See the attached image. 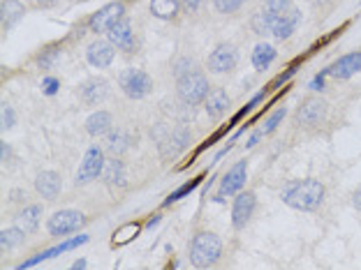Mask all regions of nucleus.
Here are the masks:
<instances>
[{
  "mask_svg": "<svg viewBox=\"0 0 361 270\" xmlns=\"http://www.w3.org/2000/svg\"><path fill=\"white\" fill-rule=\"evenodd\" d=\"M325 183L318 178H304V180H290L288 185L283 187L281 199L283 204H288L295 210H304V213H311V210H318L325 201Z\"/></svg>",
  "mask_w": 361,
  "mask_h": 270,
  "instance_id": "nucleus-1",
  "label": "nucleus"
},
{
  "mask_svg": "<svg viewBox=\"0 0 361 270\" xmlns=\"http://www.w3.org/2000/svg\"><path fill=\"white\" fill-rule=\"evenodd\" d=\"M222 254V240L211 231H199L190 243V264L194 268H211Z\"/></svg>",
  "mask_w": 361,
  "mask_h": 270,
  "instance_id": "nucleus-2",
  "label": "nucleus"
},
{
  "mask_svg": "<svg viewBox=\"0 0 361 270\" xmlns=\"http://www.w3.org/2000/svg\"><path fill=\"white\" fill-rule=\"evenodd\" d=\"M176 93L183 104H187V107H197V104L204 102L211 93V84H208L206 74L197 70V67L187 74H183L180 79H176Z\"/></svg>",
  "mask_w": 361,
  "mask_h": 270,
  "instance_id": "nucleus-3",
  "label": "nucleus"
},
{
  "mask_svg": "<svg viewBox=\"0 0 361 270\" xmlns=\"http://www.w3.org/2000/svg\"><path fill=\"white\" fill-rule=\"evenodd\" d=\"M118 86L130 100H144L153 90V79L144 70H139V67H127V70L118 74Z\"/></svg>",
  "mask_w": 361,
  "mask_h": 270,
  "instance_id": "nucleus-4",
  "label": "nucleus"
},
{
  "mask_svg": "<svg viewBox=\"0 0 361 270\" xmlns=\"http://www.w3.org/2000/svg\"><path fill=\"white\" fill-rule=\"evenodd\" d=\"M86 217L79 213V210H58V213H54L49 217L47 222V229L51 236H58L63 238L67 234H74V231H79L81 227H84Z\"/></svg>",
  "mask_w": 361,
  "mask_h": 270,
  "instance_id": "nucleus-5",
  "label": "nucleus"
},
{
  "mask_svg": "<svg viewBox=\"0 0 361 270\" xmlns=\"http://www.w3.org/2000/svg\"><path fill=\"white\" fill-rule=\"evenodd\" d=\"M329 114V104L325 97H306L297 109V123L301 127H318L325 123Z\"/></svg>",
  "mask_w": 361,
  "mask_h": 270,
  "instance_id": "nucleus-6",
  "label": "nucleus"
},
{
  "mask_svg": "<svg viewBox=\"0 0 361 270\" xmlns=\"http://www.w3.org/2000/svg\"><path fill=\"white\" fill-rule=\"evenodd\" d=\"M104 148L102 146H90L86 150L84 160L79 164V171H77V180L74 183L77 185H86L90 180L100 178L102 176V169H104Z\"/></svg>",
  "mask_w": 361,
  "mask_h": 270,
  "instance_id": "nucleus-7",
  "label": "nucleus"
},
{
  "mask_svg": "<svg viewBox=\"0 0 361 270\" xmlns=\"http://www.w3.org/2000/svg\"><path fill=\"white\" fill-rule=\"evenodd\" d=\"M190 144H192V132L187 130L185 125H178V127H171L169 132H164L157 146H160V153L164 160H169V157H176L180 150H185Z\"/></svg>",
  "mask_w": 361,
  "mask_h": 270,
  "instance_id": "nucleus-8",
  "label": "nucleus"
},
{
  "mask_svg": "<svg viewBox=\"0 0 361 270\" xmlns=\"http://www.w3.org/2000/svg\"><path fill=\"white\" fill-rule=\"evenodd\" d=\"M239 54L232 44H218L208 56V72L213 74H227L236 67Z\"/></svg>",
  "mask_w": 361,
  "mask_h": 270,
  "instance_id": "nucleus-9",
  "label": "nucleus"
},
{
  "mask_svg": "<svg viewBox=\"0 0 361 270\" xmlns=\"http://www.w3.org/2000/svg\"><path fill=\"white\" fill-rule=\"evenodd\" d=\"M255 208H257V197H255V192L241 190L234 199V206H232V227L243 229L246 224L250 222Z\"/></svg>",
  "mask_w": 361,
  "mask_h": 270,
  "instance_id": "nucleus-10",
  "label": "nucleus"
},
{
  "mask_svg": "<svg viewBox=\"0 0 361 270\" xmlns=\"http://www.w3.org/2000/svg\"><path fill=\"white\" fill-rule=\"evenodd\" d=\"M125 14V3H111L97 10L88 21L90 33H107V30L116 24V21Z\"/></svg>",
  "mask_w": 361,
  "mask_h": 270,
  "instance_id": "nucleus-11",
  "label": "nucleus"
},
{
  "mask_svg": "<svg viewBox=\"0 0 361 270\" xmlns=\"http://www.w3.org/2000/svg\"><path fill=\"white\" fill-rule=\"evenodd\" d=\"M107 40L114 44L116 49L127 51V54H130V51H134V47H137V37H134L132 24L125 17H120L116 24L107 30Z\"/></svg>",
  "mask_w": 361,
  "mask_h": 270,
  "instance_id": "nucleus-12",
  "label": "nucleus"
},
{
  "mask_svg": "<svg viewBox=\"0 0 361 270\" xmlns=\"http://www.w3.org/2000/svg\"><path fill=\"white\" fill-rule=\"evenodd\" d=\"M107 95H109V81L102 77H90L79 86V100L86 107H97V104L107 100Z\"/></svg>",
  "mask_w": 361,
  "mask_h": 270,
  "instance_id": "nucleus-13",
  "label": "nucleus"
},
{
  "mask_svg": "<svg viewBox=\"0 0 361 270\" xmlns=\"http://www.w3.org/2000/svg\"><path fill=\"white\" fill-rule=\"evenodd\" d=\"M246 178H248V162L241 160L232 167L227 174L220 180V197H234L246 187Z\"/></svg>",
  "mask_w": 361,
  "mask_h": 270,
  "instance_id": "nucleus-14",
  "label": "nucleus"
},
{
  "mask_svg": "<svg viewBox=\"0 0 361 270\" xmlns=\"http://www.w3.org/2000/svg\"><path fill=\"white\" fill-rule=\"evenodd\" d=\"M116 58V47L111 44L109 40H95L88 44L86 49V60L97 70H102V67H109L114 63Z\"/></svg>",
  "mask_w": 361,
  "mask_h": 270,
  "instance_id": "nucleus-15",
  "label": "nucleus"
},
{
  "mask_svg": "<svg viewBox=\"0 0 361 270\" xmlns=\"http://www.w3.org/2000/svg\"><path fill=\"white\" fill-rule=\"evenodd\" d=\"M359 70H361V51H352V54L341 56L334 65L327 67V74L338 81H345V79L355 77Z\"/></svg>",
  "mask_w": 361,
  "mask_h": 270,
  "instance_id": "nucleus-16",
  "label": "nucleus"
},
{
  "mask_svg": "<svg viewBox=\"0 0 361 270\" xmlns=\"http://www.w3.org/2000/svg\"><path fill=\"white\" fill-rule=\"evenodd\" d=\"M35 190L42 199L54 201L60 194V190H63V180H60L56 171H42V174H37L35 178Z\"/></svg>",
  "mask_w": 361,
  "mask_h": 270,
  "instance_id": "nucleus-17",
  "label": "nucleus"
},
{
  "mask_svg": "<svg viewBox=\"0 0 361 270\" xmlns=\"http://www.w3.org/2000/svg\"><path fill=\"white\" fill-rule=\"evenodd\" d=\"M299 24H301V12L297 10V7H292V10H288L276 19L274 33L271 35H274L278 42H283V40H288V37H292V33L299 28Z\"/></svg>",
  "mask_w": 361,
  "mask_h": 270,
  "instance_id": "nucleus-18",
  "label": "nucleus"
},
{
  "mask_svg": "<svg viewBox=\"0 0 361 270\" xmlns=\"http://www.w3.org/2000/svg\"><path fill=\"white\" fill-rule=\"evenodd\" d=\"M204 109L211 120H220L229 109V95L222 88H211L208 97L204 100Z\"/></svg>",
  "mask_w": 361,
  "mask_h": 270,
  "instance_id": "nucleus-19",
  "label": "nucleus"
},
{
  "mask_svg": "<svg viewBox=\"0 0 361 270\" xmlns=\"http://www.w3.org/2000/svg\"><path fill=\"white\" fill-rule=\"evenodd\" d=\"M102 148L104 153H109L111 157H120L125 150L132 148V137L125 130H111L109 134H104Z\"/></svg>",
  "mask_w": 361,
  "mask_h": 270,
  "instance_id": "nucleus-20",
  "label": "nucleus"
},
{
  "mask_svg": "<svg viewBox=\"0 0 361 270\" xmlns=\"http://www.w3.org/2000/svg\"><path fill=\"white\" fill-rule=\"evenodd\" d=\"M111 130H114V118L109 111H95L86 118V132L90 137H104Z\"/></svg>",
  "mask_w": 361,
  "mask_h": 270,
  "instance_id": "nucleus-21",
  "label": "nucleus"
},
{
  "mask_svg": "<svg viewBox=\"0 0 361 270\" xmlns=\"http://www.w3.org/2000/svg\"><path fill=\"white\" fill-rule=\"evenodd\" d=\"M180 10H183V0H150V14L155 19L171 21L178 17Z\"/></svg>",
  "mask_w": 361,
  "mask_h": 270,
  "instance_id": "nucleus-22",
  "label": "nucleus"
},
{
  "mask_svg": "<svg viewBox=\"0 0 361 270\" xmlns=\"http://www.w3.org/2000/svg\"><path fill=\"white\" fill-rule=\"evenodd\" d=\"M86 240H88V236H74L72 240H65V243H60L58 247H51V250H47V252H42V254H37V257H33V259H28V261H24V264H21V268L35 266V264H40V261H44V259H51V257H56V254H60V252L74 250V247L84 245V243H86Z\"/></svg>",
  "mask_w": 361,
  "mask_h": 270,
  "instance_id": "nucleus-23",
  "label": "nucleus"
},
{
  "mask_svg": "<svg viewBox=\"0 0 361 270\" xmlns=\"http://www.w3.org/2000/svg\"><path fill=\"white\" fill-rule=\"evenodd\" d=\"M102 180L111 187H114V185L123 187L125 185V164L120 162V157H111V160L104 162Z\"/></svg>",
  "mask_w": 361,
  "mask_h": 270,
  "instance_id": "nucleus-24",
  "label": "nucleus"
},
{
  "mask_svg": "<svg viewBox=\"0 0 361 270\" xmlns=\"http://www.w3.org/2000/svg\"><path fill=\"white\" fill-rule=\"evenodd\" d=\"M40 220H42V206H26L21 213L17 215V227H21L26 234H33V231L40 227Z\"/></svg>",
  "mask_w": 361,
  "mask_h": 270,
  "instance_id": "nucleus-25",
  "label": "nucleus"
},
{
  "mask_svg": "<svg viewBox=\"0 0 361 270\" xmlns=\"http://www.w3.org/2000/svg\"><path fill=\"white\" fill-rule=\"evenodd\" d=\"M274 24H276V17L274 14H269L264 7H260L250 19V26L255 30V35H260V37H267V35L274 33Z\"/></svg>",
  "mask_w": 361,
  "mask_h": 270,
  "instance_id": "nucleus-26",
  "label": "nucleus"
},
{
  "mask_svg": "<svg viewBox=\"0 0 361 270\" xmlns=\"http://www.w3.org/2000/svg\"><path fill=\"white\" fill-rule=\"evenodd\" d=\"M276 56H278V51L271 47V44H267V42L257 44L255 51H253V67L257 72H264V70H269V65L276 60Z\"/></svg>",
  "mask_w": 361,
  "mask_h": 270,
  "instance_id": "nucleus-27",
  "label": "nucleus"
},
{
  "mask_svg": "<svg viewBox=\"0 0 361 270\" xmlns=\"http://www.w3.org/2000/svg\"><path fill=\"white\" fill-rule=\"evenodd\" d=\"M24 17V5L19 0H3V28H12Z\"/></svg>",
  "mask_w": 361,
  "mask_h": 270,
  "instance_id": "nucleus-28",
  "label": "nucleus"
},
{
  "mask_svg": "<svg viewBox=\"0 0 361 270\" xmlns=\"http://www.w3.org/2000/svg\"><path fill=\"white\" fill-rule=\"evenodd\" d=\"M24 240H26V231L21 227H12V229L0 231V247H3V250H12V247L21 245Z\"/></svg>",
  "mask_w": 361,
  "mask_h": 270,
  "instance_id": "nucleus-29",
  "label": "nucleus"
},
{
  "mask_svg": "<svg viewBox=\"0 0 361 270\" xmlns=\"http://www.w3.org/2000/svg\"><path fill=\"white\" fill-rule=\"evenodd\" d=\"M139 231H141V224H125V227H120L114 234V240H111V243L120 247V245L130 243L132 238H137Z\"/></svg>",
  "mask_w": 361,
  "mask_h": 270,
  "instance_id": "nucleus-30",
  "label": "nucleus"
},
{
  "mask_svg": "<svg viewBox=\"0 0 361 270\" xmlns=\"http://www.w3.org/2000/svg\"><path fill=\"white\" fill-rule=\"evenodd\" d=\"M262 7H264L269 14H274V17L278 19L281 14L292 10L295 5H292V0H264V3H262Z\"/></svg>",
  "mask_w": 361,
  "mask_h": 270,
  "instance_id": "nucleus-31",
  "label": "nucleus"
},
{
  "mask_svg": "<svg viewBox=\"0 0 361 270\" xmlns=\"http://www.w3.org/2000/svg\"><path fill=\"white\" fill-rule=\"evenodd\" d=\"M246 5V0H213V7L220 14H234Z\"/></svg>",
  "mask_w": 361,
  "mask_h": 270,
  "instance_id": "nucleus-32",
  "label": "nucleus"
},
{
  "mask_svg": "<svg viewBox=\"0 0 361 270\" xmlns=\"http://www.w3.org/2000/svg\"><path fill=\"white\" fill-rule=\"evenodd\" d=\"M199 185V178H194V180H190V183H185V185H180L176 192H171L169 197H167V201H164V206H169V204H174V201H178V199H183L185 194H190L194 187Z\"/></svg>",
  "mask_w": 361,
  "mask_h": 270,
  "instance_id": "nucleus-33",
  "label": "nucleus"
},
{
  "mask_svg": "<svg viewBox=\"0 0 361 270\" xmlns=\"http://www.w3.org/2000/svg\"><path fill=\"white\" fill-rule=\"evenodd\" d=\"M285 116H288V109H285V107H283V109H278L276 114H271V118L264 123V127H262V130H264V134L274 132L276 127L283 123V118H285Z\"/></svg>",
  "mask_w": 361,
  "mask_h": 270,
  "instance_id": "nucleus-34",
  "label": "nucleus"
},
{
  "mask_svg": "<svg viewBox=\"0 0 361 270\" xmlns=\"http://www.w3.org/2000/svg\"><path fill=\"white\" fill-rule=\"evenodd\" d=\"M190 70H194V60L192 58H178L174 63V77L180 79L183 74H187Z\"/></svg>",
  "mask_w": 361,
  "mask_h": 270,
  "instance_id": "nucleus-35",
  "label": "nucleus"
},
{
  "mask_svg": "<svg viewBox=\"0 0 361 270\" xmlns=\"http://www.w3.org/2000/svg\"><path fill=\"white\" fill-rule=\"evenodd\" d=\"M58 79L56 77H47V79H42V90L47 95H56V90H58Z\"/></svg>",
  "mask_w": 361,
  "mask_h": 270,
  "instance_id": "nucleus-36",
  "label": "nucleus"
},
{
  "mask_svg": "<svg viewBox=\"0 0 361 270\" xmlns=\"http://www.w3.org/2000/svg\"><path fill=\"white\" fill-rule=\"evenodd\" d=\"M325 77H329L327 70H325V72H320V74H315L313 81H311V90H315V93H320V90H325Z\"/></svg>",
  "mask_w": 361,
  "mask_h": 270,
  "instance_id": "nucleus-37",
  "label": "nucleus"
},
{
  "mask_svg": "<svg viewBox=\"0 0 361 270\" xmlns=\"http://www.w3.org/2000/svg\"><path fill=\"white\" fill-rule=\"evenodd\" d=\"M201 3H204V0H183V12L185 14H194L201 7Z\"/></svg>",
  "mask_w": 361,
  "mask_h": 270,
  "instance_id": "nucleus-38",
  "label": "nucleus"
},
{
  "mask_svg": "<svg viewBox=\"0 0 361 270\" xmlns=\"http://www.w3.org/2000/svg\"><path fill=\"white\" fill-rule=\"evenodd\" d=\"M12 125H14V111H12V107H5L3 109V127L10 130Z\"/></svg>",
  "mask_w": 361,
  "mask_h": 270,
  "instance_id": "nucleus-39",
  "label": "nucleus"
},
{
  "mask_svg": "<svg viewBox=\"0 0 361 270\" xmlns=\"http://www.w3.org/2000/svg\"><path fill=\"white\" fill-rule=\"evenodd\" d=\"M262 137H264V130H257V132L253 134L250 139H248V144H246V146H248V148H255V146H257V141H260Z\"/></svg>",
  "mask_w": 361,
  "mask_h": 270,
  "instance_id": "nucleus-40",
  "label": "nucleus"
},
{
  "mask_svg": "<svg viewBox=\"0 0 361 270\" xmlns=\"http://www.w3.org/2000/svg\"><path fill=\"white\" fill-rule=\"evenodd\" d=\"M352 206H355L357 210H361V187L355 194H352Z\"/></svg>",
  "mask_w": 361,
  "mask_h": 270,
  "instance_id": "nucleus-41",
  "label": "nucleus"
},
{
  "mask_svg": "<svg viewBox=\"0 0 361 270\" xmlns=\"http://www.w3.org/2000/svg\"><path fill=\"white\" fill-rule=\"evenodd\" d=\"M0 155H3V162H7V160H10V146H7V144H3V148H0Z\"/></svg>",
  "mask_w": 361,
  "mask_h": 270,
  "instance_id": "nucleus-42",
  "label": "nucleus"
},
{
  "mask_svg": "<svg viewBox=\"0 0 361 270\" xmlns=\"http://www.w3.org/2000/svg\"><path fill=\"white\" fill-rule=\"evenodd\" d=\"M33 3H35V5H54L56 0H33Z\"/></svg>",
  "mask_w": 361,
  "mask_h": 270,
  "instance_id": "nucleus-43",
  "label": "nucleus"
},
{
  "mask_svg": "<svg viewBox=\"0 0 361 270\" xmlns=\"http://www.w3.org/2000/svg\"><path fill=\"white\" fill-rule=\"evenodd\" d=\"M72 268H77V270H79V268H86V261H84V259L74 261V266H72Z\"/></svg>",
  "mask_w": 361,
  "mask_h": 270,
  "instance_id": "nucleus-44",
  "label": "nucleus"
},
{
  "mask_svg": "<svg viewBox=\"0 0 361 270\" xmlns=\"http://www.w3.org/2000/svg\"><path fill=\"white\" fill-rule=\"evenodd\" d=\"M313 5H327V3H331V0H311Z\"/></svg>",
  "mask_w": 361,
  "mask_h": 270,
  "instance_id": "nucleus-45",
  "label": "nucleus"
}]
</instances>
